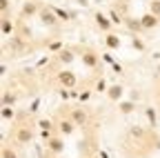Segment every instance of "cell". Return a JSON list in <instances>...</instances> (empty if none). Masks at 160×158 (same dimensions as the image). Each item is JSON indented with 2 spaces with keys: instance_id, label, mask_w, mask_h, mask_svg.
<instances>
[{
  "instance_id": "10",
  "label": "cell",
  "mask_w": 160,
  "mask_h": 158,
  "mask_svg": "<svg viewBox=\"0 0 160 158\" xmlns=\"http://www.w3.org/2000/svg\"><path fill=\"white\" fill-rule=\"evenodd\" d=\"M38 127H40V136H42L45 140L53 138V129H56V125H53L51 120H47V118H40V120H38Z\"/></svg>"
},
{
  "instance_id": "9",
  "label": "cell",
  "mask_w": 160,
  "mask_h": 158,
  "mask_svg": "<svg viewBox=\"0 0 160 158\" xmlns=\"http://www.w3.org/2000/svg\"><path fill=\"white\" fill-rule=\"evenodd\" d=\"M56 129L62 134V136H71L76 131V123L71 120V118H60V120L56 123Z\"/></svg>"
},
{
  "instance_id": "2",
  "label": "cell",
  "mask_w": 160,
  "mask_h": 158,
  "mask_svg": "<svg viewBox=\"0 0 160 158\" xmlns=\"http://www.w3.org/2000/svg\"><path fill=\"white\" fill-rule=\"evenodd\" d=\"M56 80L60 83V87H65V89H73V87L78 85V78H76V74H73V71H69V69L58 71Z\"/></svg>"
},
{
  "instance_id": "26",
  "label": "cell",
  "mask_w": 160,
  "mask_h": 158,
  "mask_svg": "<svg viewBox=\"0 0 160 158\" xmlns=\"http://www.w3.org/2000/svg\"><path fill=\"white\" fill-rule=\"evenodd\" d=\"M91 96H93V91H91V89H85V91H80V94H78V100H80V103H87Z\"/></svg>"
},
{
  "instance_id": "3",
  "label": "cell",
  "mask_w": 160,
  "mask_h": 158,
  "mask_svg": "<svg viewBox=\"0 0 160 158\" xmlns=\"http://www.w3.org/2000/svg\"><path fill=\"white\" fill-rule=\"evenodd\" d=\"M93 20H96V27L102 31V33H111V29L116 27L113 23H111V18H109V13H102V11H96V16H93Z\"/></svg>"
},
{
  "instance_id": "33",
  "label": "cell",
  "mask_w": 160,
  "mask_h": 158,
  "mask_svg": "<svg viewBox=\"0 0 160 158\" xmlns=\"http://www.w3.org/2000/svg\"><path fill=\"white\" fill-rule=\"evenodd\" d=\"M98 156H100V158H109V154H107L105 149H100V151H98Z\"/></svg>"
},
{
  "instance_id": "31",
  "label": "cell",
  "mask_w": 160,
  "mask_h": 158,
  "mask_svg": "<svg viewBox=\"0 0 160 158\" xmlns=\"http://www.w3.org/2000/svg\"><path fill=\"white\" fill-rule=\"evenodd\" d=\"M111 67H113V71H118V74H122V65H120V63H113Z\"/></svg>"
},
{
  "instance_id": "28",
  "label": "cell",
  "mask_w": 160,
  "mask_h": 158,
  "mask_svg": "<svg viewBox=\"0 0 160 158\" xmlns=\"http://www.w3.org/2000/svg\"><path fill=\"white\" fill-rule=\"evenodd\" d=\"M107 89H109V87H107V83L102 80V78H100V80L96 83V91H100V94H102V91H105V94H107Z\"/></svg>"
},
{
  "instance_id": "4",
  "label": "cell",
  "mask_w": 160,
  "mask_h": 158,
  "mask_svg": "<svg viewBox=\"0 0 160 158\" xmlns=\"http://www.w3.org/2000/svg\"><path fill=\"white\" fill-rule=\"evenodd\" d=\"M13 140H16L18 145H29V143L33 140V129L27 127V125L18 127V129L13 131Z\"/></svg>"
},
{
  "instance_id": "8",
  "label": "cell",
  "mask_w": 160,
  "mask_h": 158,
  "mask_svg": "<svg viewBox=\"0 0 160 158\" xmlns=\"http://www.w3.org/2000/svg\"><path fill=\"white\" fill-rule=\"evenodd\" d=\"M47 151H51V154H56V156H62V154H65V140H62L60 136L49 138V140H47Z\"/></svg>"
},
{
  "instance_id": "25",
  "label": "cell",
  "mask_w": 160,
  "mask_h": 158,
  "mask_svg": "<svg viewBox=\"0 0 160 158\" xmlns=\"http://www.w3.org/2000/svg\"><path fill=\"white\" fill-rule=\"evenodd\" d=\"M149 11H151L153 16H158V18H160V0H151V5H149Z\"/></svg>"
},
{
  "instance_id": "11",
  "label": "cell",
  "mask_w": 160,
  "mask_h": 158,
  "mask_svg": "<svg viewBox=\"0 0 160 158\" xmlns=\"http://www.w3.org/2000/svg\"><path fill=\"white\" fill-rule=\"evenodd\" d=\"M122 96H125V87L122 85H109L107 98H109L111 103H120V100H122Z\"/></svg>"
},
{
  "instance_id": "23",
  "label": "cell",
  "mask_w": 160,
  "mask_h": 158,
  "mask_svg": "<svg viewBox=\"0 0 160 158\" xmlns=\"http://www.w3.org/2000/svg\"><path fill=\"white\" fill-rule=\"evenodd\" d=\"M109 18H111V23H113V25H122V23H125V18L120 16L116 9H109Z\"/></svg>"
},
{
  "instance_id": "20",
  "label": "cell",
  "mask_w": 160,
  "mask_h": 158,
  "mask_svg": "<svg viewBox=\"0 0 160 158\" xmlns=\"http://www.w3.org/2000/svg\"><path fill=\"white\" fill-rule=\"evenodd\" d=\"M47 49L53 51V54H60V51L65 49V43H62V40H51V43L47 45Z\"/></svg>"
},
{
  "instance_id": "29",
  "label": "cell",
  "mask_w": 160,
  "mask_h": 158,
  "mask_svg": "<svg viewBox=\"0 0 160 158\" xmlns=\"http://www.w3.org/2000/svg\"><path fill=\"white\" fill-rule=\"evenodd\" d=\"M100 58H102V60H105L107 65H113V63H116V58L111 56V51H105V54H102V56H100Z\"/></svg>"
},
{
  "instance_id": "5",
  "label": "cell",
  "mask_w": 160,
  "mask_h": 158,
  "mask_svg": "<svg viewBox=\"0 0 160 158\" xmlns=\"http://www.w3.org/2000/svg\"><path fill=\"white\" fill-rule=\"evenodd\" d=\"M69 118L76 123V127H85L89 123V111L82 107H73V109H69Z\"/></svg>"
},
{
  "instance_id": "6",
  "label": "cell",
  "mask_w": 160,
  "mask_h": 158,
  "mask_svg": "<svg viewBox=\"0 0 160 158\" xmlns=\"http://www.w3.org/2000/svg\"><path fill=\"white\" fill-rule=\"evenodd\" d=\"M80 60H82V65H85L87 69H96V67L100 65V56H98L93 49H85L82 56H80Z\"/></svg>"
},
{
  "instance_id": "12",
  "label": "cell",
  "mask_w": 160,
  "mask_h": 158,
  "mask_svg": "<svg viewBox=\"0 0 160 158\" xmlns=\"http://www.w3.org/2000/svg\"><path fill=\"white\" fill-rule=\"evenodd\" d=\"M140 23H142V27H145V31H147V29H156V27H158L160 18H158V16H153L151 11H147V13L140 16Z\"/></svg>"
},
{
  "instance_id": "18",
  "label": "cell",
  "mask_w": 160,
  "mask_h": 158,
  "mask_svg": "<svg viewBox=\"0 0 160 158\" xmlns=\"http://www.w3.org/2000/svg\"><path fill=\"white\" fill-rule=\"evenodd\" d=\"M13 105H16V94L5 91L2 94V107H13Z\"/></svg>"
},
{
  "instance_id": "17",
  "label": "cell",
  "mask_w": 160,
  "mask_h": 158,
  "mask_svg": "<svg viewBox=\"0 0 160 158\" xmlns=\"http://www.w3.org/2000/svg\"><path fill=\"white\" fill-rule=\"evenodd\" d=\"M118 111L120 114H131V111H136V100H120L118 103Z\"/></svg>"
},
{
  "instance_id": "13",
  "label": "cell",
  "mask_w": 160,
  "mask_h": 158,
  "mask_svg": "<svg viewBox=\"0 0 160 158\" xmlns=\"http://www.w3.org/2000/svg\"><path fill=\"white\" fill-rule=\"evenodd\" d=\"M120 45H122V40H120V36L118 33H107L105 36V47L109 49V51H116V49H120Z\"/></svg>"
},
{
  "instance_id": "7",
  "label": "cell",
  "mask_w": 160,
  "mask_h": 158,
  "mask_svg": "<svg viewBox=\"0 0 160 158\" xmlns=\"http://www.w3.org/2000/svg\"><path fill=\"white\" fill-rule=\"evenodd\" d=\"M40 7L42 5H38V0H27V3L22 5V9H20V16L22 18H33L40 13Z\"/></svg>"
},
{
  "instance_id": "27",
  "label": "cell",
  "mask_w": 160,
  "mask_h": 158,
  "mask_svg": "<svg viewBox=\"0 0 160 158\" xmlns=\"http://www.w3.org/2000/svg\"><path fill=\"white\" fill-rule=\"evenodd\" d=\"M2 158H18V154H16L13 147H5L2 149Z\"/></svg>"
},
{
  "instance_id": "30",
  "label": "cell",
  "mask_w": 160,
  "mask_h": 158,
  "mask_svg": "<svg viewBox=\"0 0 160 158\" xmlns=\"http://www.w3.org/2000/svg\"><path fill=\"white\" fill-rule=\"evenodd\" d=\"M7 9H9V0H0V11H2V16H7Z\"/></svg>"
},
{
  "instance_id": "32",
  "label": "cell",
  "mask_w": 160,
  "mask_h": 158,
  "mask_svg": "<svg viewBox=\"0 0 160 158\" xmlns=\"http://www.w3.org/2000/svg\"><path fill=\"white\" fill-rule=\"evenodd\" d=\"M38 105H40V100H33V105H31V107H29V114H33V111H36V109H38Z\"/></svg>"
},
{
  "instance_id": "24",
  "label": "cell",
  "mask_w": 160,
  "mask_h": 158,
  "mask_svg": "<svg viewBox=\"0 0 160 158\" xmlns=\"http://www.w3.org/2000/svg\"><path fill=\"white\" fill-rule=\"evenodd\" d=\"M131 47H133L136 51H140V54H142V51L147 49V45H145L142 40H140V38H138V36H133V40H131Z\"/></svg>"
},
{
  "instance_id": "16",
  "label": "cell",
  "mask_w": 160,
  "mask_h": 158,
  "mask_svg": "<svg viewBox=\"0 0 160 158\" xmlns=\"http://www.w3.org/2000/svg\"><path fill=\"white\" fill-rule=\"evenodd\" d=\"M127 27H129V31L131 33H140V31H145V27H142V23H140V18H127Z\"/></svg>"
},
{
  "instance_id": "14",
  "label": "cell",
  "mask_w": 160,
  "mask_h": 158,
  "mask_svg": "<svg viewBox=\"0 0 160 158\" xmlns=\"http://www.w3.org/2000/svg\"><path fill=\"white\" fill-rule=\"evenodd\" d=\"M56 60H58V63H62V65H69V63L76 60V51L69 49V47H65L60 54H56Z\"/></svg>"
},
{
  "instance_id": "35",
  "label": "cell",
  "mask_w": 160,
  "mask_h": 158,
  "mask_svg": "<svg viewBox=\"0 0 160 158\" xmlns=\"http://www.w3.org/2000/svg\"><path fill=\"white\" fill-rule=\"evenodd\" d=\"M60 158H62V156H60Z\"/></svg>"
},
{
  "instance_id": "22",
  "label": "cell",
  "mask_w": 160,
  "mask_h": 158,
  "mask_svg": "<svg viewBox=\"0 0 160 158\" xmlns=\"http://www.w3.org/2000/svg\"><path fill=\"white\" fill-rule=\"evenodd\" d=\"M0 116H2V120H11V118H16V111H13V107H2Z\"/></svg>"
},
{
  "instance_id": "19",
  "label": "cell",
  "mask_w": 160,
  "mask_h": 158,
  "mask_svg": "<svg viewBox=\"0 0 160 158\" xmlns=\"http://www.w3.org/2000/svg\"><path fill=\"white\" fill-rule=\"evenodd\" d=\"M145 116H147L149 125L156 127V123H158V114H156V109H153V107H147V109H145Z\"/></svg>"
},
{
  "instance_id": "34",
  "label": "cell",
  "mask_w": 160,
  "mask_h": 158,
  "mask_svg": "<svg viewBox=\"0 0 160 158\" xmlns=\"http://www.w3.org/2000/svg\"><path fill=\"white\" fill-rule=\"evenodd\" d=\"M78 5H82V7H85V5H87V0H78Z\"/></svg>"
},
{
  "instance_id": "15",
  "label": "cell",
  "mask_w": 160,
  "mask_h": 158,
  "mask_svg": "<svg viewBox=\"0 0 160 158\" xmlns=\"http://www.w3.org/2000/svg\"><path fill=\"white\" fill-rule=\"evenodd\" d=\"M13 29H16V25L11 23V18L9 16H2V20H0V31H2V36L13 33Z\"/></svg>"
},
{
  "instance_id": "21",
  "label": "cell",
  "mask_w": 160,
  "mask_h": 158,
  "mask_svg": "<svg viewBox=\"0 0 160 158\" xmlns=\"http://www.w3.org/2000/svg\"><path fill=\"white\" fill-rule=\"evenodd\" d=\"M53 11H56V16L60 18V23H69V20H71V16H69V11H65V9H60V7H53Z\"/></svg>"
},
{
  "instance_id": "1",
  "label": "cell",
  "mask_w": 160,
  "mask_h": 158,
  "mask_svg": "<svg viewBox=\"0 0 160 158\" xmlns=\"http://www.w3.org/2000/svg\"><path fill=\"white\" fill-rule=\"evenodd\" d=\"M38 18H40V23H42L45 27H56V25L60 23V18L56 16V11H53L51 5H42V7H40Z\"/></svg>"
}]
</instances>
